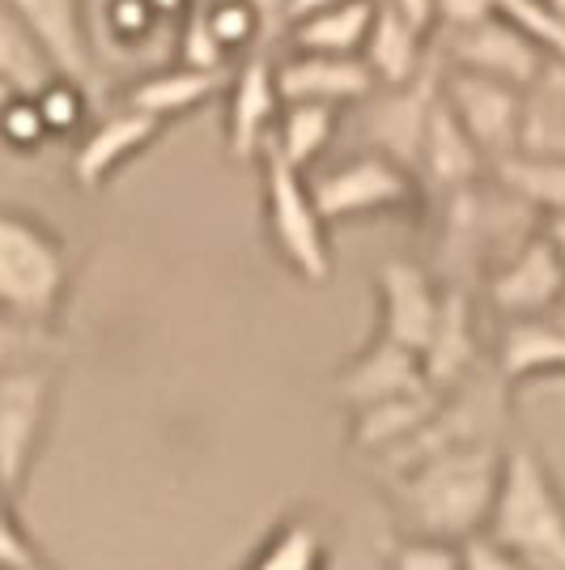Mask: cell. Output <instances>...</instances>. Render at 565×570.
<instances>
[{
	"instance_id": "cell-11",
	"label": "cell",
	"mask_w": 565,
	"mask_h": 570,
	"mask_svg": "<svg viewBox=\"0 0 565 570\" xmlns=\"http://www.w3.org/2000/svg\"><path fill=\"white\" fill-rule=\"evenodd\" d=\"M375 298H378V328L375 333L400 341L408 350L422 354L429 336L443 320L447 285L429 264L413 256H387L375 268Z\"/></svg>"
},
{
	"instance_id": "cell-34",
	"label": "cell",
	"mask_w": 565,
	"mask_h": 570,
	"mask_svg": "<svg viewBox=\"0 0 565 570\" xmlns=\"http://www.w3.org/2000/svg\"><path fill=\"white\" fill-rule=\"evenodd\" d=\"M383 4H391L396 13H404L413 26H422L434 35V26H438V0H383Z\"/></svg>"
},
{
	"instance_id": "cell-27",
	"label": "cell",
	"mask_w": 565,
	"mask_h": 570,
	"mask_svg": "<svg viewBox=\"0 0 565 570\" xmlns=\"http://www.w3.org/2000/svg\"><path fill=\"white\" fill-rule=\"evenodd\" d=\"M51 60L34 43V35L26 22L9 9V0H0V81H9L13 90H39L51 77Z\"/></svg>"
},
{
	"instance_id": "cell-19",
	"label": "cell",
	"mask_w": 565,
	"mask_h": 570,
	"mask_svg": "<svg viewBox=\"0 0 565 570\" xmlns=\"http://www.w3.org/2000/svg\"><path fill=\"white\" fill-rule=\"evenodd\" d=\"M221 90H226V72L191 69L184 60H170L162 69L153 65V69L137 72V77L123 86L119 102L137 107L145 116L162 119L166 128H170L175 119H184V116H191V111L217 102Z\"/></svg>"
},
{
	"instance_id": "cell-24",
	"label": "cell",
	"mask_w": 565,
	"mask_h": 570,
	"mask_svg": "<svg viewBox=\"0 0 565 570\" xmlns=\"http://www.w3.org/2000/svg\"><path fill=\"white\" fill-rule=\"evenodd\" d=\"M378 0H340L319 13H307L298 22H289L285 48L294 51H324V56H361L366 35L375 22Z\"/></svg>"
},
{
	"instance_id": "cell-14",
	"label": "cell",
	"mask_w": 565,
	"mask_h": 570,
	"mask_svg": "<svg viewBox=\"0 0 565 570\" xmlns=\"http://www.w3.org/2000/svg\"><path fill=\"white\" fill-rule=\"evenodd\" d=\"M277 86L285 102H328L349 111L378 90L375 72L361 56H324V51H277Z\"/></svg>"
},
{
	"instance_id": "cell-8",
	"label": "cell",
	"mask_w": 565,
	"mask_h": 570,
	"mask_svg": "<svg viewBox=\"0 0 565 570\" xmlns=\"http://www.w3.org/2000/svg\"><path fill=\"white\" fill-rule=\"evenodd\" d=\"M281 107L285 98L281 86H277V48H256L226 72L221 132H226V154L238 167H256L259 163V154L272 141Z\"/></svg>"
},
{
	"instance_id": "cell-12",
	"label": "cell",
	"mask_w": 565,
	"mask_h": 570,
	"mask_svg": "<svg viewBox=\"0 0 565 570\" xmlns=\"http://www.w3.org/2000/svg\"><path fill=\"white\" fill-rule=\"evenodd\" d=\"M438 102V69L408 81V86H378L366 102H357V149H375L387 154L417 175V154L425 141V124Z\"/></svg>"
},
{
	"instance_id": "cell-33",
	"label": "cell",
	"mask_w": 565,
	"mask_h": 570,
	"mask_svg": "<svg viewBox=\"0 0 565 570\" xmlns=\"http://www.w3.org/2000/svg\"><path fill=\"white\" fill-rule=\"evenodd\" d=\"M489 13H497V0H438V26H434V35L450 30V26L480 22Z\"/></svg>"
},
{
	"instance_id": "cell-10",
	"label": "cell",
	"mask_w": 565,
	"mask_h": 570,
	"mask_svg": "<svg viewBox=\"0 0 565 570\" xmlns=\"http://www.w3.org/2000/svg\"><path fill=\"white\" fill-rule=\"evenodd\" d=\"M438 98L450 116L459 119V128L476 141V149L489 158V170L518 149V119H523V90L518 86H506L497 77H480V72L438 69Z\"/></svg>"
},
{
	"instance_id": "cell-25",
	"label": "cell",
	"mask_w": 565,
	"mask_h": 570,
	"mask_svg": "<svg viewBox=\"0 0 565 570\" xmlns=\"http://www.w3.org/2000/svg\"><path fill=\"white\" fill-rule=\"evenodd\" d=\"M30 98L48 124L51 141H77L98 116L95 86H86L81 77H69V72H51L39 90H30Z\"/></svg>"
},
{
	"instance_id": "cell-35",
	"label": "cell",
	"mask_w": 565,
	"mask_h": 570,
	"mask_svg": "<svg viewBox=\"0 0 565 570\" xmlns=\"http://www.w3.org/2000/svg\"><path fill=\"white\" fill-rule=\"evenodd\" d=\"M328 4H340V0H285V13H289V22H298V18L319 13V9H328Z\"/></svg>"
},
{
	"instance_id": "cell-9",
	"label": "cell",
	"mask_w": 565,
	"mask_h": 570,
	"mask_svg": "<svg viewBox=\"0 0 565 570\" xmlns=\"http://www.w3.org/2000/svg\"><path fill=\"white\" fill-rule=\"evenodd\" d=\"M434 56H438V69L480 72V77H497V81L518 86V90H527L544 69L541 48L506 13H489L480 22L438 30Z\"/></svg>"
},
{
	"instance_id": "cell-32",
	"label": "cell",
	"mask_w": 565,
	"mask_h": 570,
	"mask_svg": "<svg viewBox=\"0 0 565 570\" xmlns=\"http://www.w3.org/2000/svg\"><path fill=\"white\" fill-rule=\"evenodd\" d=\"M464 570H527V562H518L511 549L489 541L485 532H476L464 541Z\"/></svg>"
},
{
	"instance_id": "cell-28",
	"label": "cell",
	"mask_w": 565,
	"mask_h": 570,
	"mask_svg": "<svg viewBox=\"0 0 565 570\" xmlns=\"http://www.w3.org/2000/svg\"><path fill=\"white\" fill-rule=\"evenodd\" d=\"M383 570H464V546L443 537H417V532H391L378 541Z\"/></svg>"
},
{
	"instance_id": "cell-20",
	"label": "cell",
	"mask_w": 565,
	"mask_h": 570,
	"mask_svg": "<svg viewBox=\"0 0 565 570\" xmlns=\"http://www.w3.org/2000/svg\"><path fill=\"white\" fill-rule=\"evenodd\" d=\"M361 60L370 65L378 86H408V81L438 69L434 35L413 26L404 13H396L383 0L375 4V22H370V35H366Z\"/></svg>"
},
{
	"instance_id": "cell-23",
	"label": "cell",
	"mask_w": 565,
	"mask_h": 570,
	"mask_svg": "<svg viewBox=\"0 0 565 570\" xmlns=\"http://www.w3.org/2000/svg\"><path fill=\"white\" fill-rule=\"evenodd\" d=\"M340 128H345V111L340 107H328V102H285L268 149L281 154L289 167L310 175L328 158V149L340 137Z\"/></svg>"
},
{
	"instance_id": "cell-4",
	"label": "cell",
	"mask_w": 565,
	"mask_h": 570,
	"mask_svg": "<svg viewBox=\"0 0 565 570\" xmlns=\"http://www.w3.org/2000/svg\"><path fill=\"white\" fill-rule=\"evenodd\" d=\"M259 217L272 256L303 285L331 282V226L310 196L307 170L289 167L281 154H259Z\"/></svg>"
},
{
	"instance_id": "cell-1",
	"label": "cell",
	"mask_w": 565,
	"mask_h": 570,
	"mask_svg": "<svg viewBox=\"0 0 565 570\" xmlns=\"http://www.w3.org/2000/svg\"><path fill=\"white\" fill-rule=\"evenodd\" d=\"M502 448L506 443H468L383 476V499L396 528L417 537H443L455 546L485 532Z\"/></svg>"
},
{
	"instance_id": "cell-18",
	"label": "cell",
	"mask_w": 565,
	"mask_h": 570,
	"mask_svg": "<svg viewBox=\"0 0 565 570\" xmlns=\"http://www.w3.org/2000/svg\"><path fill=\"white\" fill-rule=\"evenodd\" d=\"M480 366H485V345H480V324H476V298H472V289L447 285L443 320L422 350L425 383L438 392H450Z\"/></svg>"
},
{
	"instance_id": "cell-31",
	"label": "cell",
	"mask_w": 565,
	"mask_h": 570,
	"mask_svg": "<svg viewBox=\"0 0 565 570\" xmlns=\"http://www.w3.org/2000/svg\"><path fill=\"white\" fill-rule=\"evenodd\" d=\"M13 499L18 494H9L4 485H0V567L4 570H39V549L34 541L26 537L22 520H18V511H13Z\"/></svg>"
},
{
	"instance_id": "cell-16",
	"label": "cell",
	"mask_w": 565,
	"mask_h": 570,
	"mask_svg": "<svg viewBox=\"0 0 565 570\" xmlns=\"http://www.w3.org/2000/svg\"><path fill=\"white\" fill-rule=\"evenodd\" d=\"M9 9L26 22L34 43L43 48L56 72L81 77L98 95V56L90 39V13L86 0H9Z\"/></svg>"
},
{
	"instance_id": "cell-22",
	"label": "cell",
	"mask_w": 565,
	"mask_h": 570,
	"mask_svg": "<svg viewBox=\"0 0 565 570\" xmlns=\"http://www.w3.org/2000/svg\"><path fill=\"white\" fill-rule=\"evenodd\" d=\"M331 528L315 511H289L256 546L242 570H328Z\"/></svg>"
},
{
	"instance_id": "cell-13",
	"label": "cell",
	"mask_w": 565,
	"mask_h": 570,
	"mask_svg": "<svg viewBox=\"0 0 565 570\" xmlns=\"http://www.w3.org/2000/svg\"><path fill=\"white\" fill-rule=\"evenodd\" d=\"M166 132L162 119L145 116L128 102H116L111 111H98L90 128L72 141L69 175L77 191H102L123 167H132L141 154H149Z\"/></svg>"
},
{
	"instance_id": "cell-6",
	"label": "cell",
	"mask_w": 565,
	"mask_h": 570,
	"mask_svg": "<svg viewBox=\"0 0 565 570\" xmlns=\"http://www.w3.org/2000/svg\"><path fill=\"white\" fill-rule=\"evenodd\" d=\"M56 375L48 362H22L0 371V485L22 494L48 434Z\"/></svg>"
},
{
	"instance_id": "cell-21",
	"label": "cell",
	"mask_w": 565,
	"mask_h": 570,
	"mask_svg": "<svg viewBox=\"0 0 565 570\" xmlns=\"http://www.w3.org/2000/svg\"><path fill=\"white\" fill-rule=\"evenodd\" d=\"M438 401H443L438 387L417 383V387L396 392V396H387V401L354 409V413H349V439H345L349 452L366 455L370 464L383 460L387 452H396L413 430H422V422L438 409Z\"/></svg>"
},
{
	"instance_id": "cell-36",
	"label": "cell",
	"mask_w": 565,
	"mask_h": 570,
	"mask_svg": "<svg viewBox=\"0 0 565 570\" xmlns=\"http://www.w3.org/2000/svg\"><path fill=\"white\" fill-rule=\"evenodd\" d=\"M18 95V90H13V86H9V81H0V111H4V102H9V98Z\"/></svg>"
},
{
	"instance_id": "cell-2",
	"label": "cell",
	"mask_w": 565,
	"mask_h": 570,
	"mask_svg": "<svg viewBox=\"0 0 565 570\" xmlns=\"http://www.w3.org/2000/svg\"><path fill=\"white\" fill-rule=\"evenodd\" d=\"M485 537L527 570H565V490L532 439H506Z\"/></svg>"
},
{
	"instance_id": "cell-5",
	"label": "cell",
	"mask_w": 565,
	"mask_h": 570,
	"mask_svg": "<svg viewBox=\"0 0 565 570\" xmlns=\"http://www.w3.org/2000/svg\"><path fill=\"white\" fill-rule=\"evenodd\" d=\"M310 196L319 205V214L328 226H345V222H375V217L417 214L425 209V196L417 175L375 149H354L349 158L331 163V167H315L307 175Z\"/></svg>"
},
{
	"instance_id": "cell-7",
	"label": "cell",
	"mask_w": 565,
	"mask_h": 570,
	"mask_svg": "<svg viewBox=\"0 0 565 570\" xmlns=\"http://www.w3.org/2000/svg\"><path fill=\"white\" fill-rule=\"evenodd\" d=\"M480 289H485V303L497 315V324L544 320L565 298V256L541 226L536 235L523 238L506 261H497L485 273Z\"/></svg>"
},
{
	"instance_id": "cell-17",
	"label": "cell",
	"mask_w": 565,
	"mask_h": 570,
	"mask_svg": "<svg viewBox=\"0 0 565 570\" xmlns=\"http://www.w3.org/2000/svg\"><path fill=\"white\" fill-rule=\"evenodd\" d=\"M485 175H489V158L476 149V141L459 128V119L450 116L438 98L429 111V124H425L422 154H417V184H422L425 205L459 188H472Z\"/></svg>"
},
{
	"instance_id": "cell-37",
	"label": "cell",
	"mask_w": 565,
	"mask_h": 570,
	"mask_svg": "<svg viewBox=\"0 0 565 570\" xmlns=\"http://www.w3.org/2000/svg\"><path fill=\"white\" fill-rule=\"evenodd\" d=\"M553 4H557V9H562V13H565V0H553Z\"/></svg>"
},
{
	"instance_id": "cell-26",
	"label": "cell",
	"mask_w": 565,
	"mask_h": 570,
	"mask_svg": "<svg viewBox=\"0 0 565 570\" xmlns=\"http://www.w3.org/2000/svg\"><path fill=\"white\" fill-rule=\"evenodd\" d=\"M497 184L515 191L518 200H527L541 217L565 214V158H532V154H511L494 163Z\"/></svg>"
},
{
	"instance_id": "cell-30",
	"label": "cell",
	"mask_w": 565,
	"mask_h": 570,
	"mask_svg": "<svg viewBox=\"0 0 565 570\" xmlns=\"http://www.w3.org/2000/svg\"><path fill=\"white\" fill-rule=\"evenodd\" d=\"M43 145H51L48 124L39 116L34 98L26 95V90H18V95L4 102V111H0V149H9L18 158H34Z\"/></svg>"
},
{
	"instance_id": "cell-3",
	"label": "cell",
	"mask_w": 565,
	"mask_h": 570,
	"mask_svg": "<svg viewBox=\"0 0 565 570\" xmlns=\"http://www.w3.org/2000/svg\"><path fill=\"white\" fill-rule=\"evenodd\" d=\"M72 261L65 235L39 214L0 205V311L51 328L69 303Z\"/></svg>"
},
{
	"instance_id": "cell-29",
	"label": "cell",
	"mask_w": 565,
	"mask_h": 570,
	"mask_svg": "<svg viewBox=\"0 0 565 570\" xmlns=\"http://www.w3.org/2000/svg\"><path fill=\"white\" fill-rule=\"evenodd\" d=\"M497 13H506L544 60H565V13L553 0H497Z\"/></svg>"
},
{
	"instance_id": "cell-15",
	"label": "cell",
	"mask_w": 565,
	"mask_h": 570,
	"mask_svg": "<svg viewBox=\"0 0 565 570\" xmlns=\"http://www.w3.org/2000/svg\"><path fill=\"white\" fill-rule=\"evenodd\" d=\"M417 383H425L422 354L400 345V341H391V336L375 333L331 375V401L340 404L345 413H354V409L387 401L396 392H408Z\"/></svg>"
}]
</instances>
